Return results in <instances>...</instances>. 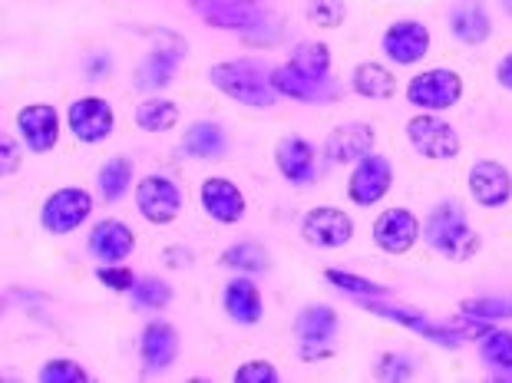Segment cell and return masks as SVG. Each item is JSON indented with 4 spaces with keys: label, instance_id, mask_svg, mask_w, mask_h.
Returning a JSON list of instances; mask_svg holds the SVG:
<instances>
[{
    "label": "cell",
    "instance_id": "ba28073f",
    "mask_svg": "<svg viewBox=\"0 0 512 383\" xmlns=\"http://www.w3.org/2000/svg\"><path fill=\"white\" fill-rule=\"evenodd\" d=\"M390 185H394V166H390V159L370 152V156L357 162V169L351 172V179H347V199L367 209V205H377L384 199L390 192Z\"/></svg>",
    "mask_w": 512,
    "mask_h": 383
},
{
    "label": "cell",
    "instance_id": "e575fe53",
    "mask_svg": "<svg viewBox=\"0 0 512 383\" xmlns=\"http://www.w3.org/2000/svg\"><path fill=\"white\" fill-rule=\"evenodd\" d=\"M460 314L473 321H499V317H512V298H470L460 304Z\"/></svg>",
    "mask_w": 512,
    "mask_h": 383
},
{
    "label": "cell",
    "instance_id": "5b68a950",
    "mask_svg": "<svg viewBox=\"0 0 512 383\" xmlns=\"http://www.w3.org/2000/svg\"><path fill=\"white\" fill-rule=\"evenodd\" d=\"M90 215H93V195L86 189H76V185H67V189H57L43 202L40 225L47 228L50 235H70Z\"/></svg>",
    "mask_w": 512,
    "mask_h": 383
},
{
    "label": "cell",
    "instance_id": "7bdbcfd3",
    "mask_svg": "<svg viewBox=\"0 0 512 383\" xmlns=\"http://www.w3.org/2000/svg\"><path fill=\"white\" fill-rule=\"evenodd\" d=\"M496 80H499V86H506V90H512V53H509V57L499 60V67H496Z\"/></svg>",
    "mask_w": 512,
    "mask_h": 383
},
{
    "label": "cell",
    "instance_id": "44dd1931",
    "mask_svg": "<svg viewBox=\"0 0 512 383\" xmlns=\"http://www.w3.org/2000/svg\"><path fill=\"white\" fill-rule=\"evenodd\" d=\"M199 195H202L205 215H212L215 222L232 225V222H238V218L245 215V195L238 192L235 182L222 179V175H215V179H205Z\"/></svg>",
    "mask_w": 512,
    "mask_h": 383
},
{
    "label": "cell",
    "instance_id": "52a82bcc",
    "mask_svg": "<svg viewBox=\"0 0 512 383\" xmlns=\"http://www.w3.org/2000/svg\"><path fill=\"white\" fill-rule=\"evenodd\" d=\"M136 209L152 225H169L176 222L182 212V192L179 185L166 179V175H146L136 185Z\"/></svg>",
    "mask_w": 512,
    "mask_h": 383
},
{
    "label": "cell",
    "instance_id": "5bb4252c",
    "mask_svg": "<svg viewBox=\"0 0 512 383\" xmlns=\"http://www.w3.org/2000/svg\"><path fill=\"white\" fill-rule=\"evenodd\" d=\"M179 331L169 321H152L146 324L143 337H139V360H143L146 374H162L176 364L179 357Z\"/></svg>",
    "mask_w": 512,
    "mask_h": 383
},
{
    "label": "cell",
    "instance_id": "d6a6232c",
    "mask_svg": "<svg viewBox=\"0 0 512 383\" xmlns=\"http://www.w3.org/2000/svg\"><path fill=\"white\" fill-rule=\"evenodd\" d=\"M324 278H328L334 288H341V291H347V294H357V298H387V288L384 284H377V281H367V278H361V275H351V271H337V268H331V271H324Z\"/></svg>",
    "mask_w": 512,
    "mask_h": 383
},
{
    "label": "cell",
    "instance_id": "d6986e66",
    "mask_svg": "<svg viewBox=\"0 0 512 383\" xmlns=\"http://www.w3.org/2000/svg\"><path fill=\"white\" fill-rule=\"evenodd\" d=\"M133 248H136V235L126 222H119V218H103V222L93 225L90 251L103 261V265H119L123 258L133 255Z\"/></svg>",
    "mask_w": 512,
    "mask_h": 383
},
{
    "label": "cell",
    "instance_id": "1f68e13d",
    "mask_svg": "<svg viewBox=\"0 0 512 383\" xmlns=\"http://www.w3.org/2000/svg\"><path fill=\"white\" fill-rule=\"evenodd\" d=\"M222 265L228 268H238V271H265L268 268V251L255 245V242H242V245H232L222 255Z\"/></svg>",
    "mask_w": 512,
    "mask_h": 383
},
{
    "label": "cell",
    "instance_id": "d590c367",
    "mask_svg": "<svg viewBox=\"0 0 512 383\" xmlns=\"http://www.w3.org/2000/svg\"><path fill=\"white\" fill-rule=\"evenodd\" d=\"M304 14H308V20L314 27L334 30V27L344 24L347 7L341 4V0H308V4H304Z\"/></svg>",
    "mask_w": 512,
    "mask_h": 383
},
{
    "label": "cell",
    "instance_id": "60d3db41",
    "mask_svg": "<svg viewBox=\"0 0 512 383\" xmlns=\"http://www.w3.org/2000/svg\"><path fill=\"white\" fill-rule=\"evenodd\" d=\"M20 166V149L14 136H4L0 139V175H14Z\"/></svg>",
    "mask_w": 512,
    "mask_h": 383
},
{
    "label": "cell",
    "instance_id": "74e56055",
    "mask_svg": "<svg viewBox=\"0 0 512 383\" xmlns=\"http://www.w3.org/2000/svg\"><path fill=\"white\" fill-rule=\"evenodd\" d=\"M235 383H275L278 380V370L268 364V360H248L235 370Z\"/></svg>",
    "mask_w": 512,
    "mask_h": 383
},
{
    "label": "cell",
    "instance_id": "7a4b0ae2",
    "mask_svg": "<svg viewBox=\"0 0 512 383\" xmlns=\"http://www.w3.org/2000/svg\"><path fill=\"white\" fill-rule=\"evenodd\" d=\"M423 238H427V245L433 251H440V255L450 261H470L479 251V235L470 228V222H466V215L456 202H443L427 215Z\"/></svg>",
    "mask_w": 512,
    "mask_h": 383
},
{
    "label": "cell",
    "instance_id": "277c9868",
    "mask_svg": "<svg viewBox=\"0 0 512 383\" xmlns=\"http://www.w3.org/2000/svg\"><path fill=\"white\" fill-rule=\"evenodd\" d=\"M463 96V80L456 70H427V73H417L413 80L407 83V103L423 109V113H443L460 103Z\"/></svg>",
    "mask_w": 512,
    "mask_h": 383
},
{
    "label": "cell",
    "instance_id": "4fadbf2b",
    "mask_svg": "<svg viewBox=\"0 0 512 383\" xmlns=\"http://www.w3.org/2000/svg\"><path fill=\"white\" fill-rule=\"evenodd\" d=\"M17 133H20V139H24V146L30 152H37V156L50 152L53 146H57V139H60V116H57V109L47 106V103L24 106L17 113Z\"/></svg>",
    "mask_w": 512,
    "mask_h": 383
},
{
    "label": "cell",
    "instance_id": "ab89813d",
    "mask_svg": "<svg viewBox=\"0 0 512 383\" xmlns=\"http://www.w3.org/2000/svg\"><path fill=\"white\" fill-rule=\"evenodd\" d=\"M377 374L384 377V380H407L413 370L407 364V357H400V354H384L380 357V364H377Z\"/></svg>",
    "mask_w": 512,
    "mask_h": 383
},
{
    "label": "cell",
    "instance_id": "8d00e7d4",
    "mask_svg": "<svg viewBox=\"0 0 512 383\" xmlns=\"http://www.w3.org/2000/svg\"><path fill=\"white\" fill-rule=\"evenodd\" d=\"M40 380L43 383H83V380H90V374H86L76 360H50V364H43Z\"/></svg>",
    "mask_w": 512,
    "mask_h": 383
},
{
    "label": "cell",
    "instance_id": "4dcf8cb0",
    "mask_svg": "<svg viewBox=\"0 0 512 383\" xmlns=\"http://www.w3.org/2000/svg\"><path fill=\"white\" fill-rule=\"evenodd\" d=\"M479 354L489 367L496 370H512V331H503V327H486L479 334Z\"/></svg>",
    "mask_w": 512,
    "mask_h": 383
},
{
    "label": "cell",
    "instance_id": "6da1fadb",
    "mask_svg": "<svg viewBox=\"0 0 512 383\" xmlns=\"http://www.w3.org/2000/svg\"><path fill=\"white\" fill-rule=\"evenodd\" d=\"M212 86L228 96V100L252 106V109H268L278 103V90L271 83V73H265L255 60H225L215 63L209 70Z\"/></svg>",
    "mask_w": 512,
    "mask_h": 383
},
{
    "label": "cell",
    "instance_id": "30bf717a",
    "mask_svg": "<svg viewBox=\"0 0 512 383\" xmlns=\"http://www.w3.org/2000/svg\"><path fill=\"white\" fill-rule=\"evenodd\" d=\"M380 47H384L390 63L410 67V63H420L430 53V30L420 20H397V24H390L384 30Z\"/></svg>",
    "mask_w": 512,
    "mask_h": 383
},
{
    "label": "cell",
    "instance_id": "603a6c76",
    "mask_svg": "<svg viewBox=\"0 0 512 383\" xmlns=\"http://www.w3.org/2000/svg\"><path fill=\"white\" fill-rule=\"evenodd\" d=\"M281 175L294 185H308L314 179V146L301 136H285L275 149Z\"/></svg>",
    "mask_w": 512,
    "mask_h": 383
},
{
    "label": "cell",
    "instance_id": "83f0119b",
    "mask_svg": "<svg viewBox=\"0 0 512 383\" xmlns=\"http://www.w3.org/2000/svg\"><path fill=\"white\" fill-rule=\"evenodd\" d=\"M291 67L304 76H314V80H331V50L324 43L304 40L291 53Z\"/></svg>",
    "mask_w": 512,
    "mask_h": 383
},
{
    "label": "cell",
    "instance_id": "8fae6325",
    "mask_svg": "<svg viewBox=\"0 0 512 383\" xmlns=\"http://www.w3.org/2000/svg\"><path fill=\"white\" fill-rule=\"evenodd\" d=\"M67 126L80 142H103L106 136L113 133L116 113H113L110 103L100 100V96H83V100H76L70 106Z\"/></svg>",
    "mask_w": 512,
    "mask_h": 383
},
{
    "label": "cell",
    "instance_id": "9a60e30c",
    "mask_svg": "<svg viewBox=\"0 0 512 383\" xmlns=\"http://www.w3.org/2000/svg\"><path fill=\"white\" fill-rule=\"evenodd\" d=\"M420 238V222L410 209H387L374 222V242L387 255H407Z\"/></svg>",
    "mask_w": 512,
    "mask_h": 383
},
{
    "label": "cell",
    "instance_id": "b9f144b4",
    "mask_svg": "<svg viewBox=\"0 0 512 383\" xmlns=\"http://www.w3.org/2000/svg\"><path fill=\"white\" fill-rule=\"evenodd\" d=\"M166 265H169V268H189V265H192V255H189L185 248H176V245H172V248H166Z\"/></svg>",
    "mask_w": 512,
    "mask_h": 383
},
{
    "label": "cell",
    "instance_id": "484cf974",
    "mask_svg": "<svg viewBox=\"0 0 512 383\" xmlns=\"http://www.w3.org/2000/svg\"><path fill=\"white\" fill-rule=\"evenodd\" d=\"M354 90L367 96V100H390L397 93V76L390 73L384 63H357L354 70Z\"/></svg>",
    "mask_w": 512,
    "mask_h": 383
},
{
    "label": "cell",
    "instance_id": "3957f363",
    "mask_svg": "<svg viewBox=\"0 0 512 383\" xmlns=\"http://www.w3.org/2000/svg\"><path fill=\"white\" fill-rule=\"evenodd\" d=\"M189 7L215 30H232L252 40L265 27H275L268 0H189Z\"/></svg>",
    "mask_w": 512,
    "mask_h": 383
},
{
    "label": "cell",
    "instance_id": "9c48e42d",
    "mask_svg": "<svg viewBox=\"0 0 512 383\" xmlns=\"http://www.w3.org/2000/svg\"><path fill=\"white\" fill-rule=\"evenodd\" d=\"M185 57V40L176 34H159V43L146 53V60L136 70L139 90H166L176 76L179 60Z\"/></svg>",
    "mask_w": 512,
    "mask_h": 383
},
{
    "label": "cell",
    "instance_id": "7c38bea8",
    "mask_svg": "<svg viewBox=\"0 0 512 383\" xmlns=\"http://www.w3.org/2000/svg\"><path fill=\"white\" fill-rule=\"evenodd\" d=\"M301 235H304V242H308V245L341 248V245H347L354 238V222H351V215H347V212L321 205V209H311L308 215H304Z\"/></svg>",
    "mask_w": 512,
    "mask_h": 383
},
{
    "label": "cell",
    "instance_id": "ffe728a7",
    "mask_svg": "<svg viewBox=\"0 0 512 383\" xmlns=\"http://www.w3.org/2000/svg\"><path fill=\"white\" fill-rule=\"evenodd\" d=\"M271 83H275L278 96H291L298 103H334L337 100V86L331 80H314V76H304L285 63L271 73Z\"/></svg>",
    "mask_w": 512,
    "mask_h": 383
},
{
    "label": "cell",
    "instance_id": "7402d4cb",
    "mask_svg": "<svg viewBox=\"0 0 512 383\" xmlns=\"http://www.w3.org/2000/svg\"><path fill=\"white\" fill-rule=\"evenodd\" d=\"M450 30L466 47H479V43H486L489 34H493V20H489V10L479 0H460L450 10Z\"/></svg>",
    "mask_w": 512,
    "mask_h": 383
},
{
    "label": "cell",
    "instance_id": "e0dca14e",
    "mask_svg": "<svg viewBox=\"0 0 512 383\" xmlns=\"http://www.w3.org/2000/svg\"><path fill=\"white\" fill-rule=\"evenodd\" d=\"M470 195L483 209H503L512 199V175L499 162H476L470 169Z\"/></svg>",
    "mask_w": 512,
    "mask_h": 383
},
{
    "label": "cell",
    "instance_id": "8992f818",
    "mask_svg": "<svg viewBox=\"0 0 512 383\" xmlns=\"http://www.w3.org/2000/svg\"><path fill=\"white\" fill-rule=\"evenodd\" d=\"M407 136L413 142V149H417L423 159L443 162V159L460 156V133H456L450 123H443L440 116H433V113L413 116L407 123Z\"/></svg>",
    "mask_w": 512,
    "mask_h": 383
},
{
    "label": "cell",
    "instance_id": "ee69618b",
    "mask_svg": "<svg viewBox=\"0 0 512 383\" xmlns=\"http://www.w3.org/2000/svg\"><path fill=\"white\" fill-rule=\"evenodd\" d=\"M103 70L110 73V60H106V57H100V60H96L93 67H90V73H86V76H90V80H100V76H103Z\"/></svg>",
    "mask_w": 512,
    "mask_h": 383
},
{
    "label": "cell",
    "instance_id": "836d02e7",
    "mask_svg": "<svg viewBox=\"0 0 512 383\" xmlns=\"http://www.w3.org/2000/svg\"><path fill=\"white\" fill-rule=\"evenodd\" d=\"M169 301H172V288H169L166 281H159V278H139L133 284V304H136V308L159 311V308H166Z\"/></svg>",
    "mask_w": 512,
    "mask_h": 383
},
{
    "label": "cell",
    "instance_id": "4316f807",
    "mask_svg": "<svg viewBox=\"0 0 512 383\" xmlns=\"http://www.w3.org/2000/svg\"><path fill=\"white\" fill-rule=\"evenodd\" d=\"M182 149H185V156H192V159H222L225 133L215 123H195L185 129Z\"/></svg>",
    "mask_w": 512,
    "mask_h": 383
},
{
    "label": "cell",
    "instance_id": "f1b7e54d",
    "mask_svg": "<svg viewBox=\"0 0 512 383\" xmlns=\"http://www.w3.org/2000/svg\"><path fill=\"white\" fill-rule=\"evenodd\" d=\"M179 123V106L172 100H143L136 106V126L143 133H169Z\"/></svg>",
    "mask_w": 512,
    "mask_h": 383
},
{
    "label": "cell",
    "instance_id": "f35d334b",
    "mask_svg": "<svg viewBox=\"0 0 512 383\" xmlns=\"http://www.w3.org/2000/svg\"><path fill=\"white\" fill-rule=\"evenodd\" d=\"M96 278H100V284H106L110 291H133V284L139 281L133 271L123 265H103L96 271Z\"/></svg>",
    "mask_w": 512,
    "mask_h": 383
},
{
    "label": "cell",
    "instance_id": "d4e9b609",
    "mask_svg": "<svg viewBox=\"0 0 512 383\" xmlns=\"http://www.w3.org/2000/svg\"><path fill=\"white\" fill-rule=\"evenodd\" d=\"M222 304L232 321L238 324H258L261 314H265V304H261L258 288L248 278H235L222 294Z\"/></svg>",
    "mask_w": 512,
    "mask_h": 383
},
{
    "label": "cell",
    "instance_id": "ac0fdd59",
    "mask_svg": "<svg viewBox=\"0 0 512 383\" xmlns=\"http://www.w3.org/2000/svg\"><path fill=\"white\" fill-rule=\"evenodd\" d=\"M374 142H377V133L370 123H344L328 136L324 152H328V159L334 166H344V162H361L364 156H370Z\"/></svg>",
    "mask_w": 512,
    "mask_h": 383
},
{
    "label": "cell",
    "instance_id": "2e32d148",
    "mask_svg": "<svg viewBox=\"0 0 512 383\" xmlns=\"http://www.w3.org/2000/svg\"><path fill=\"white\" fill-rule=\"evenodd\" d=\"M364 304H367L370 314L387 317V321H397L403 327H410V331L423 334L427 341L440 344V347H460L466 341L463 331H453V327L433 324V321H427V314H423V311H413V308H387V304H377V301H370V298H364Z\"/></svg>",
    "mask_w": 512,
    "mask_h": 383
},
{
    "label": "cell",
    "instance_id": "f546056e",
    "mask_svg": "<svg viewBox=\"0 0 512 383\" xmlns=\"http://www.w3.org/2000/svg\"><path fill=\"white\" fill-rule=\"evenodd\" d=\"M96 185H100L103 202H119L129 192V185H133V162L123 159V156L110 159L100 169V179H96Z\"/></svg>",
    "mask_w": 512,
    "mask_h": 383
},
{
    "label": "cell",
    "instance_id": "cb8c5ba5",
    "mask_svg": "<svg viewBox=\"0 0 512 383\" xmlns=\"http://www.w3.org/2000/svg\"><path fill=\"white\" fill-rule=\"evenodd\" d=\"M337 331V314L328 304H308L298 317H294V334L301 337L304 347H321L328 344Z\"/></svg>",
    "mask_w": 512,
    "mask_h": 383
}]
</instances>
